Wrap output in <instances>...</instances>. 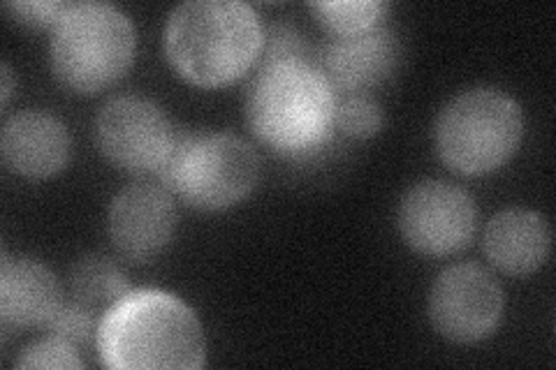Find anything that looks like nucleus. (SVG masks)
Listing matches in <instances>:
<instances>
[{
  "mask_svg": "<svg viewBox=\"0 0 556 370\" xmlns=\"http://www.w3.org/2000/svg\"><path fill=\"white\" fill-rule=\"evenodd\" d=\"M177 210L163 188L135 183L118 192L110 206V239L132 261L159 257L172 241Z\"/></svg>",
  "mask_w": 556,
  "mask_h": 370,
  "instance_id": "obj_10",
  "label": "nucleus"
},
{
  "mask_svg": "<svg viewBox=\"0 0 556 370\" xmlns=\"http://www.w3.org/2000/svg\"><path fill=\"white\" fill-rule=\"evenodd\" d=\"M484 253L503 273L529 276L549 255V227L535 210H501L486 225Z\"/></svg>",
  "mask_w": 556,
  "mask_h": 370,
  "instance_id": "obj_14",
  "label": "nucleus"
},
{
  "mask_svg": "<svg viewBox=\"0 0 556 370\" xmlns=\"http://www.w3.org/2000/svg\"><path fill=\"white\" fill-rule=\"evenodd\" d=\"M96 343L112 370H198L206 357L195 312L161 290H130L100 317Z\"/></svg>",
  "mask_w": 556,
  "mask_h": 370,
  "instance_id": "obj_1",
  "label": "nucleus"
},
{
  "mask_svg": "<svg viewBox=\"0 0 556 370\" xmlns=\"http://www.w3.org/2000/svg\"><path fill=\"white\" fill-rule=\"evenodd\" d=\"M263 67L283 61H308V44L304 35L290 24H274L265 35Z\"/></svg>",
  "mask_w": 556,
  "mask_h": 370,
  "instance_id": "obj_19",
  "label": "nucleus"
},
{
  "mask_svg": "<svg viewBox=\"0 0 556 370\" xmlns=\"http://www.w3.org/2000/svg\"><path fill=\"white\" fill-rule=\"evenodd\" d=\"M73 298L96 312H108L116 302H121L130 285L116 264L102 255H89L75 264L70 276Z\"/></svg>",
  "mask_w": 556,
  "mask_h": 370,
  "instance_id": "obj_15",
  "label": "nucleus"
},
{
  "mask_svg": "<svg viewBox=\"0 0 556 370\" xmlns=\"http://www.w3.org/2000/svg\"><path fill=\"white\" fill-rule=\"evenodd\" d=\"M16 368H84L81 359L75 355V347L59 341V339H47L40 343H33L24 349V355L16 359Z\"/></svg>",
  "mask_w": 556,
  "mask_h": 370,
  "instance_id": "obj_20",
  "label": "nucleus"
},
{
  "mask_svg": "<svg viewBox=\"0 0 556 370\" xmlns=\"http://www.w3.org/2000/svg\"><path fill=\"white\" fill-rule=\"evenodd\" d=\"M503 315V292L478 264L445 269L429 296L431 324L455 343H478L492 336Z\"/></svg>",
  "mask_w": 556,
  "mask_h": 370,
  "instance_id": "obj_9",
  "label": "nucleus"
},
{
  "mask_svg": "<svg viewBox=\"0 0 556 370\" xmlns=\"http://www.w3.org/2000/svg\"><path fill=\"white\" fill-rule=\"evenodd\" d=\"M399 63V40L388 26L325 42L316 67L337 91L357 95L386 81Z\"/></svg>",
  "mask_w": 556,
  "mask_h": 370,
  "instance_id": "obj_11",
  "label": "nucleus"
},
{
  "mask_svg": "<svg viewBox=\"0 0 556 370\" xmlns=\"http://www.w3.org/2000/svg\"><path fill=\"white\" fill-rule=\"evenodd\" d=\"M334 126L348 137L367 139L380 130L382 112L378 107V102L369 95H348L343 100H337Z\"/></svg>",
  "mask_w": 556,
  "mask_h": 370,
  "instance_id": "obj_17",
  "label": "nucleus"
},
{
  "mask_svg": "<svg viewBox=\"0 0 556 370\" xmlns=\"http://www.w3.org/2000/svg\"><path fill=\"white\" fill-rule=\"evenodd\" d=\"M308 8L334 38L357 35L378 26L382 12H386V5L378 0H329V3H311Z\"/></svg>",
  "mask_w": 556,
  "mask_h": 370,
  "instance_id": "obj_16",
  "label": "nucleus"
},
{
  "mask_svg": "<svg viewBox=\"0 0 556 370\" xmlns=\"http://www.w3.org/2000/svg\"><path fill=\"white\" fill-rule=\"evenodd\" d=\"M70 5L73 3H42V0H38V3H8L5 8L20 20L22 24H28V26H56L61 22V16L70 10Z\"/></svg>",
  "mask_w": 556,
  "mask_h": 370,
  "instance_id": "obj_21",
  "label": "nucleus"
},
{
  "mask_svg": "<svg viewBox=\"0 0 556 370\" xmlns=\"http://www.w3.org/2000/svg\"><path fill=\"white\" fill-rule=\"evenodd\" d=\"M337 93L311 61L265 65L247 100L249 126L260 142L283 155L325 144L334 128Z\"/></svg>",
  "mask_w": 556,
  "mask_h": 370,
  "instance_id": "obj_3",
  "label": "nucleus"
},
{
  "mask_svg": "<svg viewBox=\"0 0 556 370\" xmlns=\"http://www.w3.org/2000/svg\"><path fill=\"white\" fill-rule=\"evenodd\" d=\"M161 181L188 206L228 208L247 200L260 179V161L249 142L228 132H177Z\"/></svg>",
  "mask_w": 556,
  "mask_h": 370,
  "instance_id": "obj_5",
  "label": "nucleus"
},
{
  "mask_svg": "<svg viewBox=\"0 0 556 370\" xmlns=\"http://www.w3.org/2000/svg\"><path fill=\"white\" fill-rule=\"evenodd\" d=\"M96 310L89 306H84L79 302H70L61 304L56 315L45 324L49 329V336H54L59 341H65L73 347L86 345L93 336H98V327L96 322Z\"/></svg>",
  "mask_w": 556,
  "mask_h": 370,
  "instance_id": "obj_18",
  "label": "nucleus"
},
{
  "mask_svg": "<svg viewBox=\"0 0 556 370\" xmlns=\"http://www.w3.org/2000/svg\"><path fill=\"white\" fill-rule=\"evenodd\" d=\"M0 151L12 171L28 179H47L65 167L70 139L56 116L47 112H20L5 123Z\"/></svg>",
  "mask_w": 556,
  "mask_h": 370,
  "instance_id": "obj_12",
  "label": "nucleus"
},
{
  "mask_svg": "<svg viewBox=\"0 0 556 370\" xmlns=\"http://www.w3.org/2000/svg\"><path fill=\"white\" fill-rule=\"evenodd\" d=\"M399 229L417 253L452 255L466 248L476 232V204L459 186L422 181L402 200Z\"/></svg>",
  "mask_w": 556,
  "mask_h": 370,
  "instance_id": "obj_8",
  "label": "nucleus"
},
{
  "mask_svg": "<svg viewBox=\"0 0 556 370\" xmlns=\"http://www.w3.org/2000/svg\"><path fill=\"white\" fill-rule=\"evenodd\" d=\"M519 104L496 88H471L457 95L437 120L441 161L466 176L506 165L521 142Z\"/></svg>",
  "mask_w": 556,
  "mask_h": 370,
  "instance_id": "obj_6",
  "label": "nucleus"
},
{
  "mask_svg": "<svg viewBox=\"0 0 556 370\" xmlns=\"http://www.w3.org/2000/svg\"><path fill=\"white\" fill-rule=\"evenodd\" d=\"M177 132L159 104L139 95L108 102L96 120L98 149L112 165L130 174L159 171Z\"/></svg>",
  "mask_w": 556,
  "mask_h": 370,
  "instance_id": "obj_7",
  "label": "nucleus"
},
{
  "mask_svg": "<svg viewBox=\"0 0 556 370\" xmlns=\"http://www.w3.org/2000/svg\"><path fill=\"white\" fill-rule=\"evenodd\" d=\"M165 56L195 86H225L247 75L265 44L263 24L239 0H190L165 24Z\"/></svg>",
  "mask_w": 556,
  "mask_h": 370,
  "instance_id": "obj_2",
  "label": "nucleus"
},
{
  "mask_svg": "<svg viewBox=\"0 0 556 370\" xmlns=\"http://www.w3.org/2000/svg\"><path fill=\"white\" fill-rule=\"evenodd\" d=\"M63 304L56 276L33 259L0 261V317L12 327L47 324Z\"/></svg>",
  "mask_w": 556,
  "mask_h": 370,
  "instance_id": "obj_13",
  "label": "nucleus"
},
{
  "mask_svg": "<svg viewBox=\"0 0 556 370\" xmlns=\"http://www.w3.org/2000/svg\"><path fill=\"white\" fill-rule=\"evenodd\" d=\"M135 56V28L108 3H73L51 33V69L77 93H98L126 75Z\"/></svg>",
  "mask_w": 556,
  "mask_h": 370,
  "instance_id": "obj_4",
  "label": "nucleus"
},
{
  "mask_svg": "<svg viewBox=\"0 0 556 370\" xmlns=\"http://www.w3.org/2000/svg\"><path fill=\"white\" fill-rule=\"evenodd\" d=\"M12 93V73H10V65L3 63V104H8Z\"/></svg>",
  "mask_w": 556,
  "mask_h": 370,
  "instance_id": "obj_22",
  "label": "nucleus"
}]
</instances>
